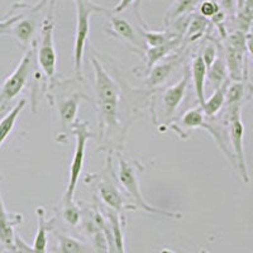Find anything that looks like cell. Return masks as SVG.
Here are the masks:
<instances>
[{"mask_svg":"<svg viewBox=\"0 0 253 253\" xmlns=\"http://www.w3.org/2000/svg\"><path fill=\"white\" fill-rule=\"evenodd\" d=\"M37 214V233H36L35 242L32 246V250H29V253H46L47 245H48V238H47V232L51 227V221L46 220V210L44 208L38 207L36 209Z\"/></svg>","mask_w":253,"mask_h":253,"instance_id":"cell-17","label":"cell"},{"mask_svg":"<svg viewBox=\"0 0 253 253\" xmlns=\"http://www.w3.org/2000/svg\"><path fill=\"white\" fill-rule=\"evenodd\" d=\"M90 57L94 71L95 84V109L98 112L99 137L100 147L104 151L113 153H122L124 150L126 130L129 126L122 118V104L126 96V87L121 80L110 75L104 63L99 60L98 52L91 49Z\"/></svg>","mask_w":253,"mask_h":253,"instance_id":"cell-1","label":"cell"},{"mask_svg":"<svg viewBox=\"0 0 253 253\" xmlns=\"http://www.w3.org/2000/svg\"><path fill=\"white\" fill-rule=\"evenodd\" d=\"M62 218L67 224L72 227H78L81 221V209L75 200L62 203Z\"/></svg>","mask_w":253,"mask_h":253,"instance_id":"cell-26","label":"cell"},{"mask_svg":"<svg viewBox=\"0 0 253 253\" xmlns=\"http://www.w3.org/2000/svg\"><path fill=\"white\" fill-rule=\"evenodd\" d=\"M190 70V80L194 84V90H195L196 100L199 103V107H202L205 98V80H207V66H205L204 61L202 56L195 55L194 56L191 65L189 66Z\"/></svg>","mask_w":253,"mask_h":253,"instance_id":"cell-16","label":"cell"},{"mask_svg":"<svg viewBox=\"0 0 253 253\" xmlns=\"http://www.w3.org/2000/svg\"><path fill=\"white\" fill-rule=\"evenodd\" d=\"M228 119V138H229L230 150L234 157V170L239 173L242 181L250 182L247 161L245 155V123L242 122L241 108H227Z\"/></svg>","mask_w":253,"mask_h":253,"instance_id":"cell-9","label":"cell"},{"mask_svg":"<svg viewBox=\"0 0 253 253\" xmlns=\"http://www.w3.org/2000/svg\"><path fill=\"white\" fill-rule=\"evenodd\" d=\"M246 96L250 99L251 96V85L248 84L246 86L245 81H232L228 84L225 90V103L227 108H241L245 104Z\"/></svg>","mask_w":253,"mask_h":253,"instance_id":"cell-18","label":"cell"},{"mask_svg":"<svg viewBox=\"0 0 253 253\" xmlns=\"http://www.w3.org/2000/svg\"><path fill=\"white\" fill-rule=\"evenodd\" d=\"M22 15L23 14H17V15H13V17L8 18V19L5 20H0V33H10V31H12L13 26H14L15 23H17L18 20L22 18Z\"/></svg>","mask_w":253,"mask_h":253,"instance_id":"cell-29","label":"cell"},{"mask_svg":"<svg viewBox=\"0 0 253 253\" xmlns=\"http://www.w3.org/2000/svg\"><path fill=\"white\" fill-rule=\"evenodd\" d=\"M182 62V55L175 53V56L171 58H167L164 62H157L150 71L147 72V78L144 80L146 86L151 90H157L158 87L164 85L170 78L173 70Z\"/></svg>","mask_w":253,"mask_h":253,"instance_id":"cell-14","label":"cell"},{"mask_svg":"<svg viewBox=\"0 0 253 253\" xmlns=\"http://www.w3.org/2000/svg\"><path fill=\"white\" fill-rule=\"evenodd\" d=\"M55 3L41 22L40 41H36V65L43 80L44 91H52L57 84V52L55 47Z\"/></svg>","mask_w":253,"mask_h":253,"instance_id":"cell-2","label":"cell"},{"mask_svg":"<svg viewBox=\"0 0 253 253\" xmlns=\"http://www.w3.org/2000/svg\"><path fill=\"white\" fill-rule=\"evenodd\" d=\"M229 83L230 80L225 81L218 89L214 90L213 94L210 95V98L204 100V103H203V105L200 108H202L203 113H204L207 118H214L223 109L225 103V90H227V86Z\"/></svg>","mask_w":253,"mask_h":253,"instance_id":"cell-20","label":"cell"},{"mask_svg":"<svg viewBox=\"0 0 253 253\" xmlns=\"http://www.w3.org/2000/svg\"><path fill=\"white\" fill-rule=\"evenodd\" d=\"M70 134L75 135V151L72 156L71 164H70L69 172V182H67L66 191L63 194L62 203L72 202L74 195H75L76 186L80 180L81 172L84 169V162H85V155H86V144L91 139L92 132L90 130L89 124L86 122L76 121L72 126Z\"/></svg>","mask_w":253,"mask_h":253,"instance_id":"cell-8","label":"cell"},{"mask_svg":"<svg viewBox=\"0 0 253 253\" xmlns=\"http://www.w3.org/2000/svg\"><path fill=\"white\" fill-rule=\"evenodd\" d=\"M58 241V252L60 253H95L89 246L84 245L83 242L74 237L65 236L55 232Z\"/></svg>","mask_w":253,"mask_h":253,"instance_id":"cell-24","label":"cell"},{"mask_svg":"<svg viewBox=\"0 0 253 253\" xmlns=\"http://www.w3.org/2000/svg\"><path fill=\"white\" fill-rule=\"evenodd\" d=\"M47 4H48V0H41L36 5H31V14H23L13 26L10 35H13V37L18 41V43L24 48L31 46L33 42V37H35L38 26L37 15Z\"/></svg>","mask_w":253,"mask_h":253,"instance_id":"cell-11","label":"cell"},{"mask_svg":"<svg viewBox=\"0 0 253 253\" xmlns=\"http://www.w3.org/2000/svg\"><path fill=\"white\" fill-rule=\"evenodd\" d=\"M196 5H199V0H173L170 10L165 17V23L170 26L178 18L186 17L190 12H193L196 8Z\"/></svg>","mask_w":253,"mask_h":253,"instance_id":"cell-23","label":"cell"},{"mask_svg":"<svg viewBox=\"0 0 253 253\" xmlns=\"http://www.w3.org/2000/svg\"><path fill=\"white\" fill-rule=\"evenodd\" d=\"M83 99L90 100L83 92H71L70 95L62 96L58 100L57 109L61 122V132L56 134V141L60 142V143H67V138H69L72 126L78 121L76 117H78L79 105H80V101Z\"/></svg>","mask_w":253,"mask_h":253,"instance_id":"cell-10","label":"cell"},{"mask_svg":"<svg viewBox=\"0 0 253 253\" xmlns=\"http://www.w3.org/2000/svg\"><path fill=\"white\" fill-rule=\"evenodd\" d=\"M36 69V41H33L14 71L4 80L0 86V114L5 112L9 104L26 89L32 78L40 76Z\"/></svg>","mask_w":253,"mask_h":253,"instance_id":"cell-5","label":"cell"},{"mask_svg":"<svg viewBox=\"0 0 253 253\" xmlns=\"http://www.w3.org/2000/svg\"><path fill=\"white\" fill-rule=\"evenodd\" d=\"M190 84V70L189 66L184 69V76H182L175 85L164 89L160 94V98L156 95V90L152 94L151 100V113H152V121L155 126L161 132L169 128L172 119L177 112L178 107L181 105L186 95L187 87Z\"/></svg>","mask_w":253,"mask_h":253,"instance_id":"cell-4","label":"cell"},{"mask_svg":"<svg viewBox=\"0 0 253 253\" xmlns=\"http://www.w3.org/2000/svg\"><path fill=\"white\" fill-rule=\"evenodd\" d=\"M17 1H22V0H17Z\"/></svg>","mask_w":253,"mask_h":253,"instance_id":"cell-31","label":"cell"},{"mask_svg":"<svg viewBox=\"0 0 253 253\" xmlns=\"http://www.w3.org/2000/svg\"><path fill=\"white\" fill-rule=\"evenodd\" d=\"M207 79L208 83L214 87V90L218 89L220 85L225 83V81L229 80V76H228V70L227 65H225L224 57L219 53L218 57L215 58L211 66L208 69L207 71Z\"/></svg>","mask_w":253,"mask_h":253,"instance_id":"cell-22","label":"cell"},{"mask_svg":"<svg viewBox=\"0 0 253 253\" xmlns=\"http://www.w3.org/2000/svg\"><path fill=\"white\" fill-rule=\"evenodd\" d=\"M26 105L27 100L26 99H22V100H19L15 104V107L13 109L9 110L3 118L0 119V148L5 143V141L9 138V135L12 134L13 130H14L18 117L20 115V113L23 112Z\"/></svg>","mask_w":253,"mask_h":253,"instance_id":"cell-19","label":"cell"},{"mask_svg":"<svg viewBox=\"0 0 253 253\" xmlns=\"http://www.w3.org/2000/svg\"><path fill=\"white\" fill-rule=\"evenodd\" d=\"M220 10V6L214 0H203L199 3V14L205 19H211Z\"/></svg>","mask_w":253,"mask_h":253,"instance_id":"cell-27","label":"cell"},{"mask_svg":"<svg viewBox=\"0 0 253 253\" xmlns=\"http://www.w3.org/2000/svg\"><path fill=\"white\" fill-rule=\"evenodd\" d=\"M76 8L75 41H74V72L76 80L83 81V58L89 42L90 18L94 13L109 14L110 9L104 8L92 0H71Z\"/></svg>","mask_w":253,"mask_h":253,"instance_id":"cell-6","label":"cell"},{"mask_svg":"<svg viewBox=\"0 0 253 253\" xmlns=\"http://www.w3.org/2000/svg\"><path fill=\"white\" fill-rule=\"evenodd\" d=\"M161 253H176V252H173V251L171 250H162ZM203 253H207V252H203Z\"/></svg>","mask_w":253,"mask_h":253,"instance_id":"cell-30","label":"cell"},{"mask_svg":"<svg viewBox=\"0 0 253 253\" xmlns=\"http://www.w3.org/2000/svg\"><path fill=\"white\" fill-rule=\"evenodd\" d=\"M23 221V215L22 214H13L9 213L4 205L1 193H0V245L3 246L5 250L17 251V245H15V227L19 225Z\"/></svg>","mask_w":253,"mask_h":253,"instance_id":"cell-13","label":"cell"},{"mask_svg":"<svg viewBox=\"0 0 253 253\" xmlns=\"http://www.w3.org/2000/svg\"><path fill=\"white\" fill-rule=\"evenodd\" d=\"M208 24H209L208 19L203 18L200 14L191 15L186 27V33H185V38L187 42H195V41L200 40L207 31Z\"/></svg>","mask_w":253,"mask_h":253,"instance_id":"cell-25","label":"cell"},{"mask_svg":"<svg viewBox=\"0 0 253 253\" xmlns=\"http://www.w3.org/2000/svg\"><path fill=\"white\" fill-rule=\"evenodd\" d=\"M218 55H219L218 47H216L213 42L209 44H207V46L204 47V49H203V53L200 56H202V58H203V61H204L207 69H209V67L211 66V63L215 61V58L218 57Z\"/></svg>","mask_w":253,"mask_h":253,"instance_id":"cell-28","label":"cell"},{"mask_svg":"<svg viewBox=\"0 0 253 253\" xmlns=\"http://www.w3.org/2000/svg\"><path fill=\"white\" fill-rule=\"evenodd\" d=\"M118 155V175H117V181L119 186H122V190L129 199L133 207L137 209H142L147 213L158 214V215H164L167 218H181V214L173 213V211H166L161 210L158 208L152 207L144 200L143 194L141 193V187H139V173L143 171V165L139 164L137 160H126L122 156V153Z\"/></svg>","mask_w":253,"mask_h":253,"instance_id":"cell-3","label":"cell"},{"mask_svg":"<svg viewBox=\"0 0 253 253\" xmlns=\"http://www.w3.org/2000/svg\"><path fill=\"white\" fill-rule=\"evenodd\" d=\"M207 123V117L203 113L202 108L195 107L186 110L182 115V118L176 123H171L169 128L175 130L181 139L189 138L190 132L198 128H204Z\"/></svg>","mask_w":253,"mask_h":253,"instance_id":"cell-15","label":"cell"},{"mask_svg":"<svg viewBox=\"0 0 253 253\" xmlns=\"http://www.w3.org/2000/svg\"><path fill=\"white\" fill-rule=\"evenodd\" d=\"M85 182L86 184L90 182V185L95 187L98 196L108 209L118 211V213H121L124 209L135 210V208L133 207L129 199L126 198L118 182L115 181L114 175H113L112 155L110 153L108 155L107 169L100 173L87 175L85 177Z\"/></svg>","mask_w":253,"mask_h":253,"instance_id":"cell-7","label":"cell"},{"mask_svg":"<svg viewBox=\"0 0 253 253\" xmlns=\"http://www.w3.org/2000/svg\"><path fill=\"white\" fill-rule=\"evenodd\" d=\"M108 218H109L110 234H112V245L113 252L114 253H126L124 250V234L122 229V219L121 214L118 211L110 210L108 211Z\"/></svg>","mask_w":253,"mask_h":253,"instance_id":"cell-21","label":"cell"},{"mask_svg":"<svg viewBox=\"0 0 253 253\" xmlns=\"http://www.w3.org/2000/svg\"><path fill=\"white\" fill-rule=\"evenodd\" d=\"M108 17H109V27L107 28L108 35L112 36L113 38L121 40L123 42H126V43L133 46L134 47L133 48L134 52L143 53L144 48H146V44H144L143 40L139 38V35L135 32L132 24L126 19H124V18L118 17L117 14L109 13Z\"/></svg>","mask_w":253,"mask_h":253,"instance_id":"cell-12","label":"cell"}]
</instances>
